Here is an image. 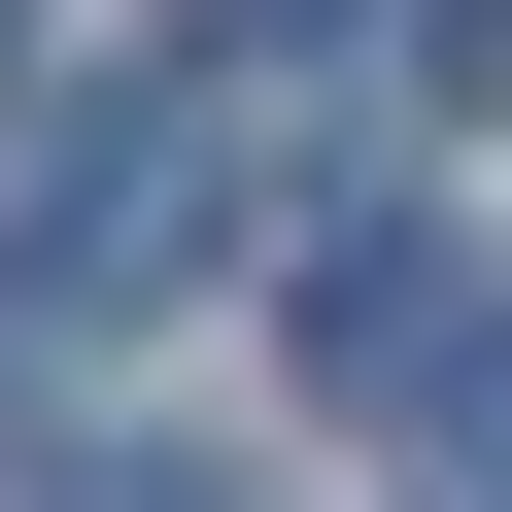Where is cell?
I'll use <instances>...</instances> for the list:
<instances>
[{
	"label": "cell",
	"instance_id": "3957f363",
	"mask_svg": "<svg viewBox=\"0 0 512 512\" xmlns=\"http://www.w3.org/2000/svg\"><path fill=\"white\" fill-rule=\"evenodd\" d=\"M308 35H342V0H171V69H308Z\"/></svg>",
	"mask_w": 512,
	"mask_h": 512
},
{
	"label": "cell",
	"instance_id": "277c9868",
	"mask_svg": "<svg viewBox=\"0 0 512 512\" xmlns=\"http://www.w3.org/2000/svg\"><path fill=\"white\" fill-rule=\"evenodd\" d=\"M69 512H239V478H69Z\"/></svg>",
	"mask_w": 512,
	"mask_h": 512
},
{
	"label": "cell",
	"instance_id": "6da1fadb",
	"mask_svg": "<svg viewBox=\"0 0 512 512\" xmlns=\"http://www.w3.org/2000/svg\"><path fill=\"white\" fill-rule=\"evenodd\" d=\"M308 376H342V410H444V376H478V239L342 205V239H308Z\"/></svg>",
	"mask_w": 512,
	"mask_h": 512
},
{
	"label": "cell",
	"instance_id": "7a4b0ae2",
	"mask_svg": "<svg viewBox=\"0 0 512 512\" xmlns=\"http://www.w3.org/2000/svg\"><path fill=\"white\" fill-rule=\"evenodd\" d=\"M410 444H444V478H478V512H512V308H478V376H444V410H410Z\"/></svg>",
	"mask_w": 512,
	"mask_h": 512
}]
</instances>
